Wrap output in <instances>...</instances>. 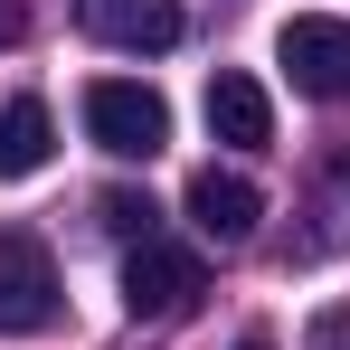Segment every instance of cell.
Returning <instances> with one entry per match:
<instances>
[{
    "mask_svg": "<svg viewBox=\"0 0 350 350\" xmlns=\"http://www.w3.org/2000/svg\"><path fill=\"white\" fill-rule=\"evenodd\" d=\"M105 228H114V237H152V199L114 189V199H105Z\"/></svg>",
    "mask_w": 350,
    "mask_h": 350,
    "instance_id": "9c48e42d",
    "label": "cell"
},
{
    "mask_svg": "<svg viewBox=\"0 0 350 350\" xmlns=\"http://www.w3.org/2000/svg\"><path fill=\"white\" fill-rule=\"evenodd\" d=\"M85 133H95V152H114V161H152V152L171 142V105H161L152 85H133V76H95V85H85Z\"/></svg>",
    "mask_w": 350,
    "mask_h": 350,
    "instance_id": "6da1fadb",
    "label": "cell"
},
{
    "mask_svg": "<svg viewBox=\"0 0 350 350\" xmlns=\"http://www.w3.org/2000/svg\"><path fill=\"white\" fill-rule=\"evenodd\" d=\"M199 114H208V133H218L228 152H265V142H275V95H265L256 76H237V66L208 76V105H199Z\"/></svg>",
    "mask_w": 350,
    "mask_h": 350,
    "instance_id": "8992f818",
    "label": "cell"
},
{
    "mask_svg": "<svg viewBox=\"0 0 350 350\" xmlns=\"http://www.w3.org/2000/svg\"><path fill=\"white\" fill-rule=\"evenodd\" d=\"M275 57H284L293 95H312V105H341V95H350V19H322V10H303V19H284Z\"/></svg>",
    "mask_w": 350,
    "mask_h": 350,
    "instance_id": "3957f363",
    "label": "cell"
},
{
    "mask_svg": "<svg viewBox=\"0 0 350 350\" xmlns=\"http://www.w3.org/2000/svg\"><path fill=\"white\" fill-rule=\"evenodd\" d=\"M57 322V256L29 228H0V332H48Z\"/></svg>",
    "mask_w": 350,
    "mask_h": 350,
    "instance_id": "277c9868",
    "label": "cell"
},
{
    "mask_svg": "<svg viewBox=\"0 0 350 350\" xmlns=\"http://www.w3.org/2000/svg\"><path fill=\"white\" fill-rule=\"evenodd\" d=\"M237 350H275V341H265V332H246V341H237Z\"/></svg>",
    "mask_w": 350,
    "mask_h": 350,
    "instance_id": "7c38bea8",
    "label": "cell"
},
{
    "mask_svg": "<svg viewBox=\"0 0 350 350\" xmlns=\"http://www.w3.org/2000/svg\"><path fill=\"white\" fill-rule=\"evenodd\" d=\"M341 180H350V161H341Z\"/></svg>",
    "mask_w": 350,
    "mask_h": 350,
    "instance_id": "4fadbf2b",
    "label": "cell"
},
{
    "mask_svg": "<svg viewBox=\"0 0 350 350\" xmlns=\"http://www.w3.org/2000/svg\"><path fill=\"white\" fill-rule=\"evenodd\" d=\"M303 350H350V303H332V312H312V341Z\"/></svg>",
    "mask_w": 350,
    "mask_h": 350,
    "instance_id": "30bf717a",
    "label": "cell"
},
{
    "mask_svg": "<svg viewBox=\"0 0 350 350\" xmlns=\"http://www.w3.org/2000/svg\"><path fill=\"white\" fill-rule=\"evenodd\" d=\"M76 19H85V38L133 48V57L180 48V0H76Z\"/></svg>",
    "mask_w": 350,
    "mask_h": 350,
    "instance_id": "5b68a950",
    "label": "cell"
},
{
    "mask_svg": "<svg viewBox=\"0 0 350 350\" xmlns=\"http://www.w3.org/2000/svg\"><path fill=\"white\" fill-rule=\"evenodd\" d=\"M199 293H208V275H199V256L171 246V237H142V246L123 256V312H133V322H180Z\"/></svg>",
    "mask_w": 350,
    "mask_h": 350,
    "instance_id": "7a4b0ae2",
    "label": "cell"
},
{
    "mask_svg": "<svg viewBox=\"0 0 350 350\" xmlns=\"http://www.w3.org/2000/svg\"><path fill=\"white\" fill-rule=\"evenodd\" d=\"M48 152H57V123H48L38 95L0 105V180H38V171H48Z\"/></svg>",
    "mask_w": 350,
    "mask_h": 350,
    "instance_id": "ba28073f",
    "label": "cell"
},
{
    "mask_svg": "<svg viewBox=\"0 0 350 350\" xmlns=\"http://www.w3.org/2000/svg\"><path fill=\"white\" fill-rule=\"evenodd\" d=\"M180 208H189V228H199V237L246 246V237H256V218H265V189H256V180H237V171H199Z\"/></svg>",
    "mask_w": 350,
    "mask_h": 350,
    "instance_id": "52a82bcc",
    "label": "cell"
},
{
    "mask_svg": "<svg viewBox=\"0 0 350 350\" xmlns=\"http://www.w3.org/2000/svg\"><path fill=\"white\" fill-rule=\"evenodd\" d=\"M19 38H29V10H19V0H0V48H19Z\"/></svg>",
    "mask_w": 350,
    "mask_h": 350,
    "instance_id": "8fae6325",
    "label": "cell"
}]
</instances>
